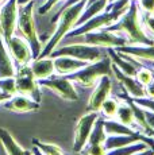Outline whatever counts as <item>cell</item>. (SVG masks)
<instances>
[{"instance_id": "3", "label": "cell", "mask_w": 154, "mask_h": 155, "mask_svg": "<svg viewBox=\"0 0 154 155\" xmlns=\"http://www.w3.org/2000/svg\"><path fill=\"white\" fill-rule=\"evenodd\" d=\"M34 7L35 0L19 5V12H18V23L16 30L19 31L20 37L28 43L32 53V58H38L42 51V45L38 38L37 27L34 22Z\"/></svg>"}, {"instance_id": "23", "label": "cell", "mask_w": 154, "mask_h": 155, "mask_svg": "<svg viewBox=\"0 0 154 155\" xmlns=\"http://www.w3.org/2000/svg\"><path fill=\"white\" fill-rule=\"evenodd\" d=\"M115 119H116L119 123L124 124V126H129L131 128L137 127V124H135V119H134V113H132V109H131V107L126 103V101L120 103Z\"/></svg>"}, {"instance_id": "32", "label": "cell", "mask_w": 154, "mask_h": 155, "mask_svg": "<svg viewBox=\"0 0 154 155\" xmlns=\"http://www.w3.org/2000/svg\"><path fill=\"white\" fill-rule=\"evenodd\" d=\"M64 2H66V0H46V2L43 3L39 8H38V14H39V15H45V14L49 12V11L52 10L54 5H57L58 3H64Z\"/></svg>"}, {"instance_id": "42", "label": "cell", "mask_w": 154, "mask_h": 155, "mask_svg": "<svg viewBox=\"0 0 154 155\" xmlns=\"http://www.w3.org/2000/svg\"><path fill=\"white\" fill-rule=\"evenodd\" d=\"M5 2V0H0V4H2V3H4Z\"/></svg>"}, {"instance_id": "36", "label": "cell", "mask_w": 154, "mask_h": 155, "mask_svg": "<svg viewBox=\"0 0 154 155\" xmlns=\"http://www.w3.org/2000/svg\"><path fill=\"white\" fill-rule=\"evenodd\" d=\"M77 2H81V0H66V2H64V4H62L61 10H64V8L69 7V5H73V4H76ZM61 10H60V11H61Z\"/></svg>"}, {"instance_id": "20", "label": "cell", "mask_w": 154, "mask_h": 155, "mask_svg": "<svg viewBox=\"0 0 154 155\" xmlns=\"http://www.w3.org/2000/svg\"><path fill=\"white\" fill-rule=\"evenodd\" d=\"M107 4H108V0H96V2H92V3H87V4H85V8L82 10L81 15H80L79 20H77L76 27L80 25H82L84 22H87V20L91 19V18L96 16L97 14L103 12V11L105 10V7H107Z\"/></svg>"}, {"instance_id": "19", "label": "cell", "mask_w": 154, "mask_h": 155, "mask_svg": "<svg viewBox=\"0 0 154 155\" xmlns=\"http://www.w3.org/2000/svg\"><path fill=\"white\" fill-rule=\"evenodd\" d=\"M0 143L7 155H26V150L18 143L11 132L5 128H0Z\"/></svg>"}, {"instance_id": "31", "label": "cell", "mask_w": 154, "mask_h": 155, "mask_svg": "<svg viewBox=\"0 0 154 155\" xmlns=\"http://www.w3.org/2000/svg\"><path fill=\"white\" fill-rule=\"evenodd\" d=\"M142 20V25H143L145 30L152 34V37L154 38V15H150V14H145L143 18H141Z\"/></svg>"}, {"instance_id": "11", "label": "cell", "mask_w": 154, "mask_h": 155, "mask_svg": "<svg viewBox=\"0 0 154 155\" xmlns=\"http://www.w3.org/2000/svg\"><path fill=\"white\" fill-rule=\"evenodd\" d=\"M5 46L8 49V53H10L11 58H12V62L15 65V69L19 66H25V65H28L32 61V53L31 49L28 46V43L23 39L22 37H18V35H14L10 41L4 42Z\"/></svg>"}, {"instance_id": "21", "label": "cell", "mask_w": 154, "mask_h": 155, "mask_svg": "<svg viewBox=\"0 0 154 155\" xmlns=\"http://www.w3.org/2000/svg\"><path fill=\"white\" fill-rule=\"evenodd\" d=\"M104 130L107 135H137L139 132L135 128L119 123L116 119H105L104 117Z\"/></svg>"}, {"instance_id": "35", "label": "cell", "mask_w": 154, "mask_h": 155, "mask_svg": "<svg viewBox=\"0 0 154 155\" xmlns=\"http://www.w3.org/2000/svg\"><path fill=\"white\" fill-rule=\"evenodd\" d=\"M131 155H154V150H152L150 147H146V148H143V150L137 151V153H134Z\"/></svg>"}, {"instance_id": "10", "label": "cell", "mask_w": 154, "mask_h": 155, "mask_svg": "<svg viewBox=\"0 0 154 155\" xmlns=\"http://www.w3.org/2000/svg\"><path fill=\"white\" fill-rule=\"evenodd\" d=\"M99 116V112H88L87 115L81 116L79 119L75 130V139H73V151L75 153H81L82 148L85 147L91 132H92V128Z\"/></svg>"}, {"instance_id": "13", "label": "cell", "mask_w": 154, "mask_h": 155, "mask_svg": "<svg viewBox=\"0 0 154 155\" xmlns=\"http://www.w3.org/2000/svg\"><path fill=\"white\" fill-rule=\"evenodd\" d=\"M3 108L7 111H12L18 113H25V112H34L41 108V104L38 101H34L32 99L23 94H14L10 99H7L4 103H2Z\"/></svg>"}, {"instance_id": "9", "label": "cell", "mask_w": 154, "mask_h": 155, "mask_svg": "<svg viewBox=\"0 0 154 155\" xmlns=\"http://www.w3.org/2000/svg\"><path fill=\"white\" fill-rule=\"evenodd\" d=\"M39 86H45L53 91L57 96L66 101H77L79 100V94L76 92L75 84L66 78L65 76H60V74H53V76L47 77L43 80H38Z\"/></svg>"}, {"instance_id": "33", "label": "cell", "mask_w": 154, "mask_h": 155, "mask_svg": "<svg viewBox=\"0 0 154 155\" xmlns=\"http://www.w3.org/2000/svg\"><path fill=\"white\" fill-rule=\"evenodd\" d=\"M138 5L145 14L154 15V0H138Z\"/></svg>"}, {"instance_id": "7", "label": "cell", "mask_w": 154, "mask_h": 155, "mask_svg": "<svg viewBox=\"0 0 154 155\" xmlns=\"http://www.w3.org/2000/svg\"><path fill=\"white\" fill-rule=\"evenodd\" d=\"M15 85H16V93L23 94L32 99L34 101L41 103L42 94H41L39 84H38L37 78L34 77L30 68V64L25 65V66H19L15 70Z\"/></svg>"}, {"instance_id": "37", "label": "cell", "mask_w": 154, "mask_h": 155, "mask_svg": "<svg viewBox=\"0 0 154 155\" xmlns=\"http://www.w3.org/2000/svg\"><path fill=\"white\" fill-rule=\"evenodd\" d=\"M10 97H11L10 94H5V93H3V92H0V104L4 103V101L7 99H10Z\"/></svg>"}, {"instance_id": "8", "label": "cell", "mask_w": 154, "mask_h": 155, "mask_svg": "<svg viewBox=\"0 0 154 155\" xmlns=\"http://www.w3.org/2000/svg\"><path fill=\"white\" fill-rule=\"evenodd\" d=\"M19 3L18 0H5L0 5V32L4 42L10 41L15 35Z\"/></svg>"}, {"instance_id": "14", "label": "cell", "mask_w": 154, "mask_h": 155, "mask_svg": "<svg viewBox=\"0 0 154 155\" xmlns=\"http://www.w3.org/2000/svg\"><path fill=\"white\" fill-rule=\"evenodd\" d=\"M112 73L115 74L116 80L120 82V85L124 88V91H126V93L129 94V96L134 97V99L135 97H145L146 96V94H145V86L142 84H139L138 80L135 78V77L129 76V74H124L123 71H120L114 64H112Z\"/></svg>"}, {"instance_id": "41", "label": "cell", "mask_w": 154, "mask_h": 155, "mask_svg": "<svg viewBox=\"0 0 154 155\" xmlns=\"http://www.w3.org/2000/svg\"><path fill=\"white\" fill-rule=\"evenodd\" d=\"M147 64L150 65V68H152V69H154V61L153 62H147Z\"/></svg>"}, {"instance_id": "12", "label": "cell", "mask_w": 154, "mask_h": 155, "mask_svg": "<svg viewBox=\"0 0 154 155\" xmlns=\"http://www.w3.org/2000/svg\"><path fill=\"white\" fill-rule=\"evenodd\" d=\"M112 89V81L109 76H103L97 80L95 91L92 92L88 101V112H99L102 108V104L109 97Z\"/></svg>"}, {"instance_id": "25", "label": "cell", "mask_w": 154, "mask_h": 155, "mask_svg": "<svg viewBox=\"0 0 154 155\" xmlns=\"http://www.w3.org/2000/svg\"><path fill=\"white\" fill-rule=\"evenodd\" d=\"M119 105H120V101L118 100V97H108V99L102 104L100 113H102L105 119H115Z\"/></svg>"}, {"instance_id": "27", "label": "cell", "mask_w": 154, "mask_h": 155, "mask_svg": "<svg viewBox=\"0 0 154 155\" xmlns=\"http://www.w3.org/2000/svg\"><path fill=\"white\" fill-rule=\"evenodd\" d=\"M135 78L138 80L139 84L146 86L147 84H150V82L154 80V69L146 66V65H142V66L138 69L137 74H135Z\"/></svg>"}, {"instance_id": "16", "label": "cell", "mask_w": 154, "mask_h": 155, "mask_svg": "<svg viewBox=\"0 0 154 155\" xmlns=\"http://www.w3.org/2000/svg\"><path fill=\"white\" fill-rule=\"evenodd\" d=\"M54 70L55 74L60 76H68L77 71L79 69L84 68L88 62L81 61V59L73 58V57H68V55H60V57H54Z\"/></svg>"}, {"instance_id": "15", "label": "cell", "mask_w": 154, "mask_h": 155, "mask_svg": "<svg viewBox=\"0 0 154 155\" xmlns=\"http://www.w3.org/2000/svg\"><path fill=\"white\" fill-rule=\"evenodd\" d=\"M115 50L120 54L130 55L143 62L154 61V45H124V46L116 47Z\"/></svg>"}, {"instance_id": "26", "label": "cell", "mask_w": 154, "mask_h": 155, "mask_svg": "<svg viewBox=\"0 0 154 155\" xmlns=\"http://www.w3.org/2000/svg\"><path fill=\"white\" fill-rule=\"evenodd\" d=\"M31 143H32V146L37 147L43 155H65L58 146L52 144V143H45L42 140H38V139H32Z\"/></svg>"}, {"instance_id": "34", "label": "cell", "mask_w": 154, "mask_h": 155, "mask_svg": "<svg viewBox=\"0 0 154 155\" xmlns=\"http://www.w3.org/2000/svg\"><path fill=\"white\" fill-rule=\"evenodd\" d=\"M145 119H146V123L149 126V128L154 131V113L145 109Z\"/></svg>"}, {"instance_id": "17", "label": "cell", "mask_w": 154, "mask_h": 155, "mask_svg": "<svg viewBox=\"0 0 154 155\" xmlns=\"http://www.w3.org/2000/svg\"><path fill=\"white\" fill-rule=\"evenodd\" d=\"M31 71L34 77L38 80H43L55 74L54 70V59L52 57H43V58H35L30 62Z\"/></svg>"}, {"instance_id": "24", "label": "cell", "mask_w": 154, "mask_h": 155, "mask_svg": "<svg viewBox=\"0 0 154 155\" xmlns=\"http://www.w3.org/2000/svg\"><path fill=\"white\" fill-rule=\"evenodd\" d=\"M149 147L145 142H137V143H132V144H129V146H123V147H118V148H114V150H109L107 151L104 155H131L137 151H141L143 148Z\"/></svg>"}, {"instance_id": "38", "label": "cell", "mask_w": 154, "mask_h": 155, "mask_svg": "<svg viewBox=\"0 0 154 155\" xmlns=\"http://www.w3.org/2000/svg\"><path fill=\"white\" fill-rule=\"evenodd\" d=\"M31 151H32V154H34V155H43L39 150H38L37 147H32V150H31Z\"/></svg>"}, {"instance_id": "2", "label": "cell", "mask_w": 154, "mask_h": 155, "mask_svg": "<svg viewBox=\"0 0 154 155\" xmlns=\"http://www.w3.org/2000/svg\"><path fill=\"white\" fill-rule=\"evenodd\" d=\"M85 4H87V0H81V2H77L76 4L69 5V7L58 11L57 15H55L52 20L53 23L57 22L55 30H54V32H53V35L50 37L47 45L42 49V51H41L38 58L50 57L52 51L58 46V43L66 37L68 32L72 31V30L76 27V23H77V20H79L80 15H81L82 10L85 8Z\"/></svg>"}, {"instance_id": "6", "label": "cell", "mask_w": 154, "mask_h": 155, "mask_svg": "<svg viewBox=\"0 0 154 155\" xmlns=\"http://www.w3.org/2000/svg\"><path fill=\"white\" fill-rule=\"evenodd\" d=\"M70 39L76 41L77 43H85V45H91V46L103 47V49H108V47L116 49V47L127 45L126 37L118 35L116 32L108 31V30H105V28L85 32V34L79 35V37H75V38H70Z\"/></svg>"}, {"instance_id": "40", "label": "cell", "mask_w": 154, "mask_h": 155, "mask_svg": "<svg viewBox=\"0 0 154 155\" xmlns=\"http://www.w3.org/2000/svg\"><path fill=\"white\" fill-rule=\"evenodd\" d=\"M26 155H34V154H32V151H30V150H26Z\"/></svg>"}, {"instance_id": "1", "label": "cell", "mask_w": 154, "mask_h": 155, "mask_svg": "<svg viewBox=\"0 0 154 155\" xmlns=\"http://www.w3.org/2000/svg\"><path fill=\"white\" fill-rule=\"evenodd\" d=\"M105 30L112 32H120L126 37L127 45H154V38L145 30L139 15V5L137 2L130 3L127 11L119 19Z\"/></svg>"}, {"instance_id": "39", "label": "cell", "mask_w": 154, "mask_h": 155, "mask_svg": "<svg viewBox=\"0 0 154 155\" xmlns=\"http://www.w3.org/2000/svg\"><path fill=\"white\" fill-rule=\"evenodd\" d=\"M28 2H31V0H18V3H19V5L26 4V3H28Z\"/></svg>"}, {"instance_id": "29", "label": "cell", "mask_w": 154, "mask_h": 155, "mask_svg": "<svg viewBox=\"0 0 154 155\" xmlns=\"http://www.w3.org/2000/svg\"><path fill=\"white\" fill-rule=\"evenodd\" d=\"M135 104H138L139 107H142L143 109H147V111L154 113V99H150V97H132Z\"/></svg>"}, {"instance_id": "4", "label": "cell", "mask_w": 154, "mask_h": 155, "mask_svg": "<svg viewBox=\"0 0 154 155\" xmlns=\"http://www.w3.org/2000/svg\"><path fill=\"white\" fill-rule=\"evenodd\" d=\"M111 74H112V62L109 59V57L105 55L103 58H100L99 61L87 64L84 68H81V69H79L72 74H68L65 77L69 78L72 82L79 84L80 86L89 88V86L96 84L100 77L111 76Z\"/></svg>"}, {"instance_id": "5", "label": "cell", "mask_w": 154, "mask_h": 155, "mask_svg": "<svg viewBox=\"0 0 154 155\" xmlns=\"http://www.w3.org/2000/svg\"><path fill=\"white\" fill-rule=\"evenodd\" d=\"M60 55L73 57V58L81 59V61L91 64V62H96L100 58L107 55V50H103V47L91 46V45H85V43H72V45L58 47V49L55 47L52 51V54H50L52 58L60 57Z\"/></svg>"}, {"instance_id": "44", "label": "cell", "mask_w": 154, "mask_h": 155, "mask_svg": "<svg viewBox=\"0 0 154 155\" xmlns=\"http://www.w3.org/2000/svg\"><path fill=\"white\" fill-rule=\"evenodd\" d=\"M132 2H138V0H132Z\"/></svg>"}, {"instance_id": "22", "label": "cell", "mask_w": 154, "mask_h": 155, "mask_svg": "<svg viewBox=\"0 0 154 155\" xmlns=\"http://www.w3.org/2000/svg\"><path fill=\"white\" fill-rule=\"evenodd\" d=\"M107 138V134L104 130V117L102 115L97 117L96 123L92 128V132L89 135L87 144L85 146H104V140Z\"/></svg>"}, {"instance_id": "18", "label": "cell", "mask_w": 154, "mask_h": 155, "mask_svg": "<svg viewBox=\"0 0 154 155\" xmlns=\"http://www.w3.org/2000/svg\"><path fill=\"white\" fill-rule=\"evenodd\" d=\"M15 65L12 62L8 49L4 43V39L0 32V78L5 77H14L15 76Z\"/></svg>"}, {"instance_id": "28", "label": "cell", "mask_w": 154, "mask_h": 155, "mask_svg": "<svg viewBox=\"0 0 154 155\" xmlns=\"http://www.w3.org/2000/svg\"><path fill=\"white\" fill-rule=\"evenodd\" d=\"M0 92H3V93H5V94H10V96L16 94L15 78H14V77L0 78Z\"/></svg>"}, {"instance_id": "30", "label": "cell", "mask_w": 154, "mask_h": 155, "mask_svg": "<svg viewBox=\"0 0 154 155\" xmlns=\"http://www.w3.org/2000/svg\"><path fill=\"white\" fill-rule=\"evenodd\" d=\"M105 153L104 146H85L81 151L82 155H104Z\"/></svg>"}, {"instance_id": "43", "label": "cell", "mask_w": 154, "mask_h": 155, "mask_svg": "<svg viewBox=\"0 0 154 155\" xmlns=\"http://www.w3.org/2000/svg\"><path fill=\"white\" fill-rule=\"evenodd\" d=\"M152 138L154 139V131H153V134H152Z\"/></svg>"}]
</instances>
